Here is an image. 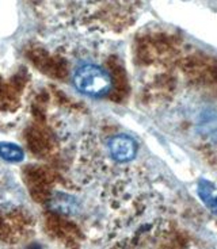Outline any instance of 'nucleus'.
<instances>
[{"label": "nucleus", "instance_id": "f257e3e1", "mask_svg": "<svg viewBox=\"0 0 217 249\" xmlns=\"http://www.w3.org/2000/svg\"><path fill=\"white\" fill-rule=\"evenodd\" d=\"M74 84L79 92L91 98H99L112 89L113 79L98 65H84L75 72Z\"/></svg>", "mask_w": 217, "mask_h": 249}, {"label": "nucleus", "instance_id": "f03ea898", "mask_svg": "<svg viewBox=\"0 0 217 249\" xmlns=\"http://www.w3.org/2000/svg\"><path fill=\"white\" fill-rule=\"evenodd\" d=\"M109 153L113 160L118 162H128L135 159L137 153V143L133 138L125 134L114 136L109 141Z\"/></svg>", "mask_w": 217, "mask_h": 249}, {"label": "nucleus", "instance_id": "7ed1b4c3", "mask_svg": "<svg viewBox=\"0 0 217 249\" xmlns=\"http://www.w3.org/2000/svg\"><path fill=\"white\" fill-rule=\"evenodd\" d=\"M0 157L8 162H19L23 160L25 153L15 143L0 142Z\"/></svg>", "mask_w": 217, "mask_h": 249}, {"label": "nucleus", "instance_id": "20e7f679", "mask_svg": "<svg viewBox=\"0 0 217 249\" xmlns=\"http://www.w3.org/2000/svg\"><path fill=\"white\" fill-rule=\"evenodd\" d=\"M199 195L204 200L205 203L208 205L209 209H212L213 212L217 214V190L213 188L212 184L206 183V181H202L199 184Z\"/></svg>", "mask_w": 217, "mask_h": 249}, {"label": "nucleus", "instance_id": "39448f33", "mask_svg": "<svg viewBox=\"0 0 217 249\" xmlns=\"http://www.w3.org/2000/svg\"><path fill=\"white\" fill-rule=\"evenodd\" d=\"M52 205H53L55 210L60 213H72L75 210L74 199L68 195H64V194H60L59 196L52 200Z\"/></svg>", "mask_w": 217, "mask_h": 249}]
</instances>
